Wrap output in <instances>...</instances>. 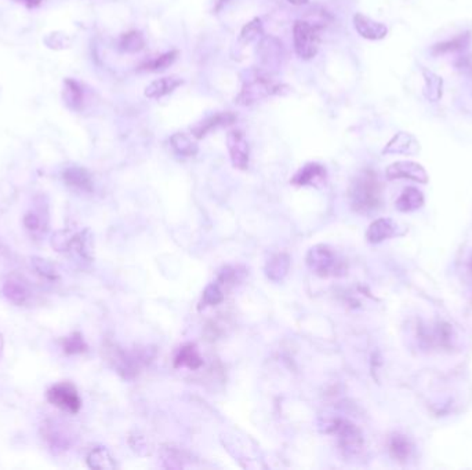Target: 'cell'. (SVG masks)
<instances>
[{
    "instance_id": "cell-25",
    "label": "cell",
    "mask_w": 472,
    "mask_h": 470,
    "mask_svg": "<svg viewBox=\"0 0 472 470\" xmlns=\"http://www.w3.org/2000/svg\"><path fill=\"white\" fill-rule=\"evenodd\" d=\"M174 365L177 368L199 369L203 365V358L194 344H187L178 349L174 357Z\"/></svg>"
},
{
    "instance_id": "cell-8",
    "label": "cell",
    "mask_w": 472,
    "mask_h": 470,
    "mask_svg": "<svg viewBox=\"0 0 472 470\" xmlns=\"http://www.w3.org/2000/svg\"><path fill=\"white\" fill-rule=\"evenodd\" d=\"M47 400L54 407L68 414H78L82 408V399L76 386L71 382L54 383L47 390Z\"/></svg>"
},
{
    "instance_id": "cell-18",
    "label": "cell",
    "mask_w": 472,
    "mask_h": 470,
    "mask_svg": "<svg viewBox=\"0 0 472 470\" xmlns=\"http://www.w3.org/2000/svg\"><path fill=\"white\" fill-rule=\"evenodd\" d=\"M420 152V142L409 132H398L385 145L384 155H417Z\"/></svg>"
},
{
    "instance_id": "cell-12",
    "label": "cell",
    "mask_w": 472,
    "mask_h": 470,
    "mask_svg": "<svg viewBox=\"0 0 472 470\" xmlns=\"http://www.w3.org/2000/svg\"><path fill=\"white\" fill-rule=\"evenodd\" d=\"M227 146L233 166L237 170H246L250 160V148L243 131L233 130L227 137Z\"/></svg>"
},
{
    "instance_id": "cell-37",
    "label": "cell",
    "mask_w": 472,
    "mask_h": 470,
    "mask_svg": "<svg viewBox=\"0 0 472 470\" xmlns=\"http://www.w3.org/2000/svg\"><path fill=\"white\" fill-rule=\"evenodd\" d=\"M287 1H290L294 6H303V4H307L310 0H287Z\"/></svg>"
},
{
    "instance_id": "cell-4",
    "label": "cell",
    "mask_w": 472,
    "mask_h": 470,
    "mask_svg": "<svg viewBox=\"0 0 472 470\" xmlns=\"http://www.w3.org/2000/svg\"><path fill=\"white\" fill-rule=\"evenodd\" d=\"M287 90H289L287 86L271 79L269 76L255 75L243 85L242 92L235 98V103L243 107H248L264 98L272 96H282Z\"/></svg>"
},
{
    "instance_id": "cell-29",
    "label": "cell",
    "mask_w": 472,
    "mask_h": 470,
    "mask_svg": "<svg viewBox=\"0 0 472 470\" xmlns=\"http://www.w3.org/2000/svg\"><path fill=\"white\" fill-rule=\"evenodd\" d=\"M144 47H145V39L140 31L126 32L119 39V49L124 53H138Z\"/></svg>"
},
{
    "instance_id": "cell-10",
    "label": "cell",
    "mask_w": 472,
    "mask_h": 470,
    "mask_svg": "<svg viewBox=\"0 0 472 470\" xmlns=\"http://www.w3.org/2000/svg\"><path fill=\"white\" fill-rule=\"evenodd\" d=\"M1 293L8 302L17 306L28 305L32 301L33 295L31 286L19 275H11L4 280L1 286Z\"/></svg>"
},
{
    "instance_id": "cell-30",
    "label": "cell",
    "mask_w": 472,
    "mask_h": 470,
    "mask_svg": "<svg viewBox=\"0 0 472 470\" xmlns=\"http://www.w3.org/2000/svg\"><path fill=\"white\" fill-rule=\"evenodd\" d=\"M224 298H226L224 288L217 281H213V283H210L205 288L203 295H202V301H201V305H199V309H205V308H209V306L220 305L224 301Z\"/></svg>"
},
{
    "instance_id": "cell-23",
    "label": "cell",
    "mask_w": 472,
    "mask_h": 470,
    "mask_svg": "<svg viewBox=\"0 0 472 470\" xmlns=\"http://www.w3.org/2000/svg\"><path fill=\"white\" fill-rule=\"evenodd\" d=\"M424 206V195L417 188L409 186L406 188L398 200L395 202V207L401 213H413L420 210Z\"/></svg>"
},
{
    "instance_id": "cell-1",
    "label": "cell",
    "mask_w": 472,
    "mask_h": 470,
    "mask_svg": "<svg viewBox=\"0 0 472 470\" xmlns=\"http://www.w3.org/2000/svg\"><path fill=\"white\" fill-rule=\"evenodd\" d=\"M350 199L353 209L359 214H371L380 209L382 188L373 170H364L355 177L350 189Z\"/></svg>"
},
{
    "instance_id": "cell-9",
    "label": "cell",
    "mask_w": 472,
    "mask_h": 470,
    "mask_svg": "<svg viewBox=\"0 0 472 470\" xmlns=\"http://www.w3.org/2000/svg\"><path fill=\"white\" fill-rule=\"evenodd\" d=\"M42 436L50 451L56 455L67 451L72 444V436L69 430L58 419H46L42 425Z\"/></svg>"
},
{
    "instance_id": "cell-26",
    "label": "cell",
    "mask_w": 472,
    "mask_h": 470,
    "mask_svg": "<svg viewBox=\"0 0 472 470\" xmlns=\"http://www.w3.org/2000/svg\"><path fill=\"white\" fill-rule=\"evenodd\" d=\"M87 467L90 469L111 470L117 468V462L106 447H96L87 455Z\"/></svg>"
},
{
    "instance_id": "cell-36",
    "label": "cell",
    "mask_w": 472,
    "mask_h": 470,
    "mask_svg": "<svg viewBox=\"0 0 472 470\" xmlns=\"http://www.w3.org/2000/svg\"><path fill=\"white\" fill-rule=\"evenodd\" d=\"M261 35H262V24H261V19L255 18L243 26L240 32V40L244 43H250Z\"/></svg>"
},
{
    "instance_id": "cell-34",
    "label": "cell",
    "mask_w": 472,
    "mask_h": 470,
    "mask_svg": "<svg viewBox=\"0 0 472 470\" xmlns=\"http://www.w3.org/2000/svg\"><path fill=\"white\" fill-rule=\"evenodd\" d=\"M242 279V272L235 268V266H226L223 268V270L220 272L219 277H217V283L224 288V291L233 288L236 286V283Z\"/></svg>"
},
{
    "instance_id": "cell-3",
    "label": "cell",
    "mask_w": 472,
    "mask_h": 470,
    "mask_svg": "<svg viewBox=\"0 0 472 470\" xmlns=\"http://www.w3.org/2000/svg\"><path fill=\"white\" fill-rule=\"evenodd\" d=\"M305 259L308 268L321 277L343 276L347 272L344 259H342L337 252L326 244H317L311 247Z\"/></svg>"
},
{
    "instance_id": "cell-31",
    "label": "cell",
    "mask_w": 472,
    "mask_h": 470,
    "mask_svg": "<svg viewBox=\"0 0 472 470\" xmlns=\"http://www.w3.org/2000/svg\"><path fill=\"white\" fill-rule=\"evenodd\" d=\"M61 349L68 356L87 352L89 347L81 333H72L71 336L61 340Z\"/></svg>"
},
{
    "instance_id": "cell-16",
    "label": "cell",
    "mask_w": 472,
    "mask_h": 470,
    "mask_svg": "<svg viewBox=\"0 0 472 470\" xmlns=\"http://www.w3.org/2000/svg\"><path fill=\"white\" fill-rule=\"evenodd\" d=\"M401 235H403V232H401V227L396 221L391 218H378L370 224L366 232V238L371 244H378Z\"/></svg>"
},
{
    "instance_id": "cell-32",
    "label": "cell",
    "mask_w": 472,
    "mask_h": 470,
    "mask_svg": "<svg viewBox=\"0 0 472 470\" xmlns=\"http://www.w3.org/2000/svg\"><path fill=\"white\" fill-rule=\"evenodd\" d=\"M31 263H32V268L36 270V273L40 275L43 279L51 280V281L60 279V273H58L56 265L53 262H50L49 259L40 258V256H32Z\"/></svg>"
},
{
    "instance_id": "cell-6",
    "label": "cell",
    "mask_w": 472,
    "mask_h": 470,
    "mask_svg": "<svg viewBox=\"0 0 472 470\" xmlns=\"http://www.w3.org/2000/svg\"><path fill=\"white\" fill-rule=\"evenodd\" d=\"M323 25L311 24L304 19H298L293 28L294 50L303 60H311L317 55L321 44V33Z\"/></svg>"
},
{
    "instance_id": "cell-2",
    "label": "cell",
    "mask_w": 472,
    "mask_h": 470,
    "mask_svg": "<svg viewBox=\"0 0 472 470\" xmlns=\"http://www.w3.org/2000/svg\"><path fill=\"white\" fill-rule=\"evenodd\" d=\"M51 247L57 252H67L78 263H90L94 258V241L90 229L72 232L57 231L51 236Z\"/></svg>"
},
{
    "instance_id": "cell-38",
    "label": "cell",
    "mask_w": 472,
    "mask_h": 470,
    "mask_svg": "<svg viewBox=\"0 0 472 470\" xmlns=\"http://www.w3.org/2000/svg\"><path fill=\"white\" fill-rule=\"evenodd\" d=\"M3 351H4V338H3V336L0 334V358H1V356H3Z\"/></svg>"
},
{
    "instance_id": "cell-15",
    "label": "cell",
    "mask_w": 472,
    "mask_h": 470,
    "mask_svg": "<svg viewBox=\"0 0 472 470\" xmlns=\"http://www.w3.org/2000/svg\"><path fill=\"white\" fill-rule=\"evenodd\" d=\"M62 181L68 188L81 193H90L94 189L92 174L79 166L67 167L62 173Z\"/></svg>"
},
{
    "instance_id": "cell-20",
    "label": "cell",
    "mask_w": 472,
    "mask_h": 470,
    "mask_svg": "<svg viewBox=\"0 0 472 470\" xmlns=\"http://www.w3.org/2000/svg\"><path fill=\"white\" fill-rule=\"evenodd\" d=\"M414 446L412 440L402 433H394L388 440V451L394 461L405 464L410 460Z\"/></svg>"
},
{
    "instance_id": "cell-35",
    "label": "cell",
    "mask_w": 472,
    "mask_h": 470,
    "mask_svg": "<svg viewBox=\"0 0 472 470\" xmlns=\"http://www.w3.org/2000/svg\"><path fill=\"white\" fill-rule=\"evenodd\" d=\"M65 100L72 108H79L83 101V93L79 87V85L74 80L65 82Z\"/></svg>"
},
{
    "instance_id": "cell-14",
    "label": "cell",
    "mask_w": 472,
    "mask_h": 470,
    "mask_svg": "<svg viewBox=\"0 0 472 470\" xmlns=\"http://www.w3.org/2000/svg\"><path fill=\"white\" fill-rule=\"evenodd\" d=\"M326 168L319 163H307L292 178V184L297 186H322L326 182Z\"/></svg>"
},
{
    "instance_id": "cell-11",
    "label": "cell",
    "mask_w": 472,
    "mask_h": 470,
    "mask_svg": "<svg viewBox=\"0 0 472 470\" xmlns=\"http://www.w3.org/2000/svg\"><path fill=\"white\" fill-rule=\"evenodd\" d=\"M387 178L389 181H395V180H410L419 184H428L430 177L425 171V168L416 163V162H409V160H403V162H396L394 164H391L387 171Z\"/></svg>"
},
{
    "instance_id": "cell-33",
    "label": "cell",
    "mask_w": 472,
    "mask_h": 470,
    "mask_svg": "<svg viewBox=\"0 0 472 470\" xmlns=\"http://www.w3.org/2000/svg\"><path fill=\"white\" fill-rule=\"evenodd\" d=\"M425 76V97L434 103L442 98V79L432 72L424 71Z\"/></svg>"
},
{
    "instance_id": "cell-13",
    "label": "cell",
    "mask_w": 472,
    "mask_h": 470,
    "mask_svg": "<svg viewBox=\"0 0 472 470\" xmlns=\"http://www.w3.org/2000/svg\"><path fill=\"white\" fill-rule=\"evenodd\" d=\"M24 227L29 232V235L35 238L44 237L49 231V211L46 204H37L32 207L24 216Z\"/></svg>"
},
{
    "instance_id": "cell-39",
    "label": "cell",
    "mask_w": 472,
    "mask_h": 470,
    "mask_svg": "<svg viewBox=\"0 0 472 470\" xmlns=\"http://www.w3.org/2000/svg\"><path fill=\"white\" fill-rule=\"evenodd\" d=\"M471 266H472V263H471Z\"/></svg>"
},
{
    "instance_id": "cell-22",
    "label": "cell",
    "mask_w": 472,
    "mask_h": 470,
    "mask_svg": "<svg viewBox=\"0 0 472 470\" xmlns=\"http://www.w3.org/2000/svg\"><path fill=\"white\" fill-rule=\"evenodd\" d=\"M290 269V256L286 252H279L275 254L273 256H271L268 259V262L265 263V275L267 277L273 281V283H279L282 281Z\"/></svg>"
},
{
    "instance_id": "cell-28",
    "label": "cell",
    "mask_w": 472,
    "mask_h": 470,
    "mask_svg": "<svg viewBox=\"0 0 472 470\" xmlns=\"http://www.w3.org/2000/svg\"><path fill=\"white\" fill-rule=\"evenodd\" d=\"M170 143L173 146V149L185 157H191L195 156L198 153V145L184 132H176L171 135L170 138Z\"/></svg>"
},
{
    "instance_id": "cell-27",
    "label": "cell",
    "mask_w": 472,
    "mask_h": 470,
    "mask_svg": "<svg viewBox=\"0 0 472 470\" xmlns=\"http://www.w3.org/2000/svg\"><path fill=\"white\" fill-rule=\"evenodd\" d=\"M178 54L180 53L177 50L160 54V55H158V57H155L149 61L142 62L138 67V71H142V72H163L176 62V60L178 58Z\"/></svg>"
},
{
    "instance_id": "cell-24",
    "label": "cell",
    "mask_w": 472,
    "mask_h": 470,
    "mask_svg": "<svg viewBox=\"0 0 472 470\" xmlns=\"http://www.w3.org/2000/svg\"><path fill=\"white\" fill-rule=\"evenodd\" d=\"M471 32H464L450 40H445L441 43H437L432 46L431 53L434 55H444V54H452V53H460L466 50L471 44Z\"/></svg>"
},
{
    "instance_id": "cell-17",
    "label": "cell",
    "mask_w": 472,
    "mask_h": 470,
    "mask_svg": "<svg viewBox=\"0 0 472 470\" xmlns=\"http://www.w3.org/2000/svg\"><path fill=\"white\" fill-rule=\"evenodd\" d=\"M354 26L356 32L367 40H381L388 35V28L382 22L374 21L362 12L355 14Z\"/></svg>"
},
{
    "instance_id": "cell-21",
    "label": "cell",
    "mask_w": 472,
    "mask_h": 470,
    "mask_svg": "<svg viewBox=\"0 0 472 470\" xmlns=\"http://www.w3.org/2000/svg\"><path fill=\"white\" fill-rule=\"evenodd\" d=\"M184 85V80L178 76H167V78H160L155 82H152L149 86L145 89V97L151 100H158L162 97H166L171 94L176 89Z\"/></svg>"
},
{
    "instance_id": "cell-5",
    "label": "cell",
    "mask_w": 472,
    "mask_h": 470,
    "mask_svg": "<svg viewBox=\"0 0 472 470\" xmlns=\"http://www.w3.org/2000/svg\"><path fill=\"white\" fill-rule=\"evenodd\" d=\"M325 432L337 437V444L340 450L348 457L357 455L363 450V435L360 429L348 419H330L329 422H326Z\"/></svg>"
},
{
    "instance_id": "cell-19",
    "label": "cell",
    "mask_w": 472,
    "mask_h": 470,
    "mask_svg": "<svg viewBox=\"0 0 472 470\" xmlns=\"http://www.w3.org/2000/svg\"><path fill=\"white\" fill-rule=\"evenodd\" d=\"M236 115L233 112H221V114H216L213 116L202 120L201 123H198L195 127H192V134L195 138L202 139L205 138L210 131L219 128V127H226L230 125L233 123H235Z\"/></svg>"
},
{
    "instance_id": "cell-7",
    "label": "cell",
    "mask_w": 472,
    "mask_h": 470,
    "mask_svg": "<svg viewBox=\"0 0 472 470\" xmlns=\"http://www.w3.org/2000/svg\"><path fill=\"white\" fill-rule=\"evenodd\" d=\"M106 356L119 375L126 379H133L138 374L142 363L146 361V356L142 353L128 352L112 344L106 347Z\"/></svg>"
}]
</instances>
